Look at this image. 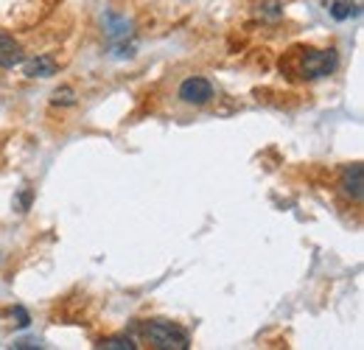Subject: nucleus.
<instances>
[{"mask_svg": "<svg viewBox=\"0 0 364 350\" xmlns=\"http://www.w3.org/2000/svg\"><path fill=\"white\" fill-rule=\"evenodd\" d=\"M140 331H143V339L157 350H188L191 348L188 331H182L180 325H174V322L151 319V322H146Z\"/></svg>", "mask_w": 364, "mask_h": 350, "instance_id": "nucleus-1", "label": "nucleus"}, {"mask_svg": "<svg viewBox=\"0 0 364 350\" xmlns=\"http://www.w3.org/2000/svg\"><path fill=\"white\" fill-rule=\"evenodd\" d=\"M339 56L333 48L328 51H306V56L300 59V76L303 79H325L336 70Z\"/></svg>", "mask_w": 364, "mask_h": 350, "instance_id": "nucleus-2", "label": "nucleus"}, {"mask_svg": "<svg viewBox=\"0 0 364 350\" xmlns=\"http://www.w3.org/2000/svg\"><path fill=\"white\" fill-rule=\"evenodd\" d=\"M180 98L185 101V104L202 107V104H208V101L213 98V85H210L208 79H199V76L185 79V82L180 85Z\"/></svg>", "mask_w": 364, "mask_h": 350, "instance_id": "nucleus-3", "label": "nucleus"}, {"mask_svg": "<svg viewBox=\"0 0 364 350\" xmlns=\"http://www.w3.org/2000/svg\"><path fill=\"white\" fill-rule=\"evenodd\" d=\"M339 188H342V193L345 196H350L353 202H362L364 196V166L362 163H353V166H348L342 176H339Z\"/></svg>", "mask_w": 364, "mask_h": 350, "instance_id": "nucleus-4", "label": "nucleus"}, {"mask_svg": "<svg viewBox=\"0 0 364 350\" xmlns=\"http://www.w3.org/2000/svg\"><path fill=\"white\" fill-rule=\"evenodd\" d=\"M23 70H26V76H28V79H50V76H56L59 65H56V59H53V56H48V53H37L34 59L23 62Z\"/></svg>", "mask_w": 364, "mask_h": 350, "instance_id": "nucleus-5", "label": "nucleus"}, {"mask_svg": "<svg viewBox=\"0 0 364 350\" xmlns=\"http://www.w3.org/2000/svg\"><path fill=\"white\" fill-rule=\"evenodd\" d=\"M23 48L14 37H9L6 31H0V68L3 70H11L17 65H23Z\"/></svg>", "mask_w": 364, "mask_h": 350, "instance_id": "nucleus-6", "label": "nucleus"}, {"mask_svg": "<svg viewBox=\"0 0 364 350\" xmlns=\"http://www.w3.org/2000/svg\"><path fill=\"white\" fill-rule=\"evenodd\" d=\"M104 26H107V37L112 43H124L127 37H132V23L127 17H115V14H107L104 17Z\"/></svg>", "mask_w": 364, "mask_h": 350, "instance_id": "nucleus-7", "label": "nucleus"}, {"mask_svg": "<svg viewBox=\"0 0 364 350\" xmlns=\"http://www.w3.org/2000/svg\"><path fill=\"white\" fill-rule=\"evenodd\" d=\"M258 17L261 20H269V23H277L283 17V3L280 0H264V3H258Z\"/></svg>", "mask_w": 364, "mask_h": 350, "instance_id": "nucleus-8", "label": "nucleus"}, {"mask_svg": "<svg viewBox=\"0 0 364 350\" xmlns=\"http://www.w3.org/2000/svg\"><path fill=\"white\" fill-rule=\"evenodd\" d=\"M98 348L101 350H135L137 345L129 336H107V339L98 342Z\"/></svg>", "mask_w": 364, "mask_h": 350, "instance_id": "nucleus-9", "label": "nucleus"}, {"mask_svg": "<svg viewBox=\"0 0 364 350\" xmlns=\"http://www.w3.org/2000/svg\"><path fill=\"white\" fill-rule=\"evenodd\" d=\"M50 101H53L56 107H73V104H76V90L73 88H56L53 90V95H50Z\"/></svg>", "mask_w": 364, "mask_h": 350, "instance_id": "nucleus-10", "label": "nucleus"}, {"mask_svg": "<svg viewBox=\"0 0 364 350\" xmlns=\"http://www.w3.org/2000/svg\"><path fill=\"white\" fill-rule=\"evenodd\" d=\"M350 14H359V9L350 6V0H336V3L331 6V17H333V20H348Z\"/></svg>", "mask_w": 364, "mask_h": 350, "instance_id": "nucleus-11", "label": "nucleus"}, {"mask_svg": "<svg viewBox=\"0 0 364 350\" xmlns=\"http://www.w3.org/2000/svg\"><path fill=\"white\" fill-rule=\"evenodd\" d=\"M14 317H17V325H20V328H28V322H31V317H28V311H26V308H14Z\"/></svg>", "mask_w": 364, "mask_h": 350, "instance_id": "nucleus-12", "label": "nucleus"}, {"mask_svg": "<svg viewBox=\"0 0 364 350\" xmlns=\"http://www.w3.org/2000/svg\"><path fill=\"white\" fill-rule=\"evenodd\" d=\"M28 202H31V191H23V196H20V208L26 211V208H28Z\"/></svg>", "mask_w": 364, "mask_h": 350, "instance_id": "nucleus-13", "label": "nucleus"}]
</instances>
